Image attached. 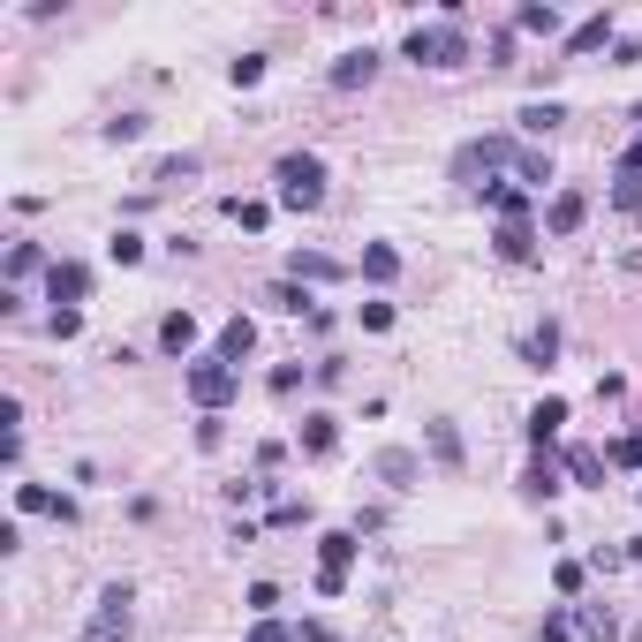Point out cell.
Wrapping results in <instances>:
<instances>
[{
    "mask_svg": "<svg viewBox=\"0 0 642 642\" xmlns=\"http://www.w3.org/2000/svg\"><path fill=\"white\" fill-rule=\"evenodd\" d=\"M559 121H567V106H559V99H529L522 114H514V129H522V136H552Z\"/></svg>",
    "mask_w": 642,
    "mask_h": 642,
    "instance_id": "ffe728a7",
    "label": "cell"
},
{
    "mask_svg": "<svg viewBox=\"0 0 642 642\" xmlns=\"http://www.w3.org/2000/svg\"><path fill=\"white\" fill-rule=\"evenodd\" d=\"M620 174H642V136H635V144L620 152Z\"/></svg>",
    "mask_w": 642,
    "mask_h": 642,
    "instance_id": "7bdbcfd3",
    "label": "cell"
},
{
    "mask_svg": "<svg viewBox=\"0 0 642 642\" xmlns=\"http://www.w3.org/2000/svg\"><path fill=\"white\" fill-rule=\"evenodd\" d=\"M46 333H53V340H76V333H84V310H53Z\"/></svg>",
    "mask_w": 642,
    "mask_h": 642,
    "instance_id": "e575fe53",
    "label": "cell"
},
{
    "mask_svg": "<svg viewBox=\"0 0 642 642\" xmlns=\"http://www.w3.org/2000/svg\"><path fill=\"white\" fill-rule=\"evenodd\" d=\"M106 257H114V265H144V235H129V227H114V242H106Z\"/></svg>",
    "mask_w": 642,
    "mask_h": 642,
    "instance_id": "f1b7e54d",
    "label": "cell"
},
{
    "mask_svg": "<svg viewBox=\"0 0 642 642\" xmlns=\"http://www.w3.org/2000/svg\"><path fill=\"white\" fill-rule=\"evenodd\" d=\"M227 84H235V91H257V84H265V53H242V61H227Z\"/></svg>",
    "mask_w": 642,
    "mask_h": 642,
    "instance_id": "4316f807",
    "label": "cell"
},
{
    "mask_svg": "<svg viewBox=\"0 0 642 642\" xmlns=\"http://www.w3.org/2000/svg\"><path fill=\"white\" fill-rule=\"evenodd\" d=\"M197 174V152H182V159H159L152 167V189H174V182H189Z\"/></svg>",
    "mask_w": 642,
    "mask_h": 642,
    "instance_id": "83f0119b",
    "label": "cell"
},
{
    "mask_svg": "<svg viewBox=\"0 0 642 642\" xmlns=\"http://www.w3.org/2000/svg\"><path fill=\"white\" fill-rule=\"evenodd\" d=\"M250 348H257V318H227V325H220V340H212V355H227L235 371L250 363Z\"/></svg>",
    "mask_w": 642,
    "mask_h": 642,
    "instance_id": "30bf717a",
    "label": "cell"
},
{
    "mask_svg": "<svg viewBox=\"0 0 642 642\" xmlns=\"http://www.w3.org/2000/svg\"><path fill=\"white\" fill-rule=\"evenodd\" d=\"M235 393H242V371L227 363V355H197V363H189V401H197L204 416H220Z\"/></svg>",
    "mask_w": 642,
    "mask_h": 642,
    "instance_id": "3957f363",
    "label": "cell"
},
{
    "mask_svg": "<svg viewBox=\"0 0 642 642\" xmlns=\"http://www.w3.org/2000/svg\"><path fill=\"white\" fill-rule=\"evenodd\" d=\"M575 635V612H544V627H537V642H567Z\"/></svg>",
    "mask_w": 642,
    "mask_h": 642,
    "instance_id": "d590c367",
    "label": "cell"
},
{
    "mask_svg": "<svg viewBox=\"0 0 642 642\" xmlns=\"http://www.w3.org/2000/svg\"><path fill=\"white\" fill-rule=\"evenodd\" d=\"M159 355H197V318H189V310H167V318H159Z\"/></svg>",
    "mask_w": 642,
    "mask_h": 642,
    "instance_id": "2e32d148",
    "label": "cell"
},
{
    "mask_svg": "<svg viewBox=\"0 0 642 642\" xmlns=\"http://www.w3.org/2000/svg\"><path fill=\"white\" fill-rule=\"evenodd\" d=\"M605 461H612V469H635V476H642V423H635V431H620V439L605 446Z\"/></svg>",
    "mask_w": 642,
    "mask_h": 642,
    "instance_id": "d4e9b609",
    "label": "cell"
},
{
    "mask_svg": "<svg viewBox=\"0 0 642 642\" xmlns=\"http://www.w3.org/2000/svg\"><path fill=\"white\" fill-rule=\"evenodd\" d=\"M272 204H288V212H318L325 204V159L318 152H288L272 167Z\"/></svg>",
    "mask_w": 642,
    "mask_h": 642,
    "instance_id": "6da1fadb",
    "label": "cell"
},
{
    "mask_svg": "<svg viewBox=\"0 0 642 642\" xmlns=\"http://www.w3.org/2000/svg\"><path fill=\"white\" fill-rule=\"evenodd\" d=\"M582 582H590V575H582V559H559V567H552V590L559 597H582Z\"/></svg>",
    "mask_w": 642,
    "mask_h": 642,
    "instance_id": "1f68e13d",
    "label": "cell"
},
{
    "mask_svg": "<svg viewBox=\"0 0 642 642\" xmlns=\"http://www.w3.org/2000/svg\"><path fill=\"white\" fill-rule=\"evenodd\" d=\"M242 605H250L257 620H272V605H280V582H250V590H242Z\"/></svg>",
    "mask_w": 642,
    "mask_h": 642,
    "instance_id": "d6a6232c",
    "label": "cell"
},
{
    "mask_svg": "<svg viewBox=\"0 0 642 642\" xmlns=\"http://www.w3.org/2000/svg\"><path fill=\"white\" fill-rule=\"evenodd\" d=\"M46 295H53V310H76V303L91 295V265H76V257H53Z\"/></svg>",
    "mask_w": 642,
    "mask_h": 642,
    "instance_id": "5b68a950",
    "label": "cell"
},
{
    "mask_svg": "<svg viewBox=\"0 0 642 642\" xmlns=\"http://www.w3.org/2000/svg\"><path fill=\"white\" fill-rule=\"evenodd\" d=\"M295 386H303V363H280V371H272V393H280V401H288Z\"/></svg>",
    "mask_w": 642,
    "mask_h": 642,
    "instance_id": "ab89813d",
    "label": "cell"
},
{
    "mask_svg": "<svg viewBox=\"0 0 642 642\" xmlns=\"http://www.w3.org/2000/svg\"><path fill=\"white\" fill-rule=\"evenodd\" d=\"M567 416H575V408L559 401V393H544V401L529 408V446H537V454H544V446H552L559 431H567Z\"/></svg>",
    "mask_w": 642,
    "mask_h": 642,
    "instance_id": "52a82bcc",
    "label": "cell"
},
{
    "mask_svg": "<svg viewBox=\"0 0 642 642\" xmlns=\"http://www.w3.org/2000/svg\"><path fill=\"white\" fill-rule=\"evenodd\" d=\"M295 439H303V454H333V446H340V416H333V408H310Z\"/></svg>",
    "mask_w": 642,
    "mask_h": 642,
    "instance_id": "7c38bea8",
    "label": "cell"
},
{
    "mask_svg": "<svg viewBox=\"0 0 642 642\" xmlns=\"http://www.w3.org/2000/svg\"><path fill=\"white\" fill-rule=\"evenodd\" d=\"M363 280H378V288L401 280V250H393V242H371V250H363Z\"/></svg>",
    "mask_w": 642,
    "mask_h": 642,
    "instance_id": "7402d4cb",
    "label": "cell"
},
{
    "mask_svg": "<svg viewBox=\"0 0 642 642\" xmlns=\"http://www.w3.org/2000/svg\"><path fill=\"white\" fill-rule=\"evenodd\" d=\"M220 439H227V416H204V423H197V446H204V454H212V446H220Z\"/></svg>",
    "mask_w": 642,
    "mask_h": 642,
    "instance_id": "60d3db41",
    "label": "cell"
},
{
    "mask_svg": "<svg viewBox=\"0 0 642 642\" xmlns=\"http://www.w3.org/2000/svg\"><path fill=\"white\" fill-rule=\"evenodd\" d=\"M522 355H529V363H537V371H544V363H552V355H559V325H552V318H544V325H537V333H529V340H522Z\"/></svg>",
    "mask_w": 642,
    "mask_h": 642,
    "instance_id": "484cf974",
    "label": "cell"
},
{
    "mask_svg": "<svg viewBox=\"0 0 642 642\" xmlns=\"http://www.w3.org/2000/svg\"><path fill=\"white\" fill-rule=\"evenodd\" d=\"M355 552H363V537H355V529H325V537H318V567H325V575H348Z\"/></svg>",
    "mask_w": 642,
    "mask_h": 642,
    "instance_id": "4fadbf2b",
    "label": "cell"
},
{
    "mask_svg": "<svg viewBox=\"0 0 642 642\" xmlns=\"http://www.w3.org/2000/svg\"><path fill=\"white\" fill-rule=\"evenodd\" d=\"M31 272H53L46 250H38V242H16V250H8V280H16V295H23V280H31Z\"/></svg>",
    "mask_w": 642,
    "mask_h": 642,
    "instance_id": "cb8c5ba5",
    "label": "cell"
},
{
    "mask_svg": "<svg viewBox=\"0 0 642 642\" xmlns=\"http://www.w3.org/2000/svg\"><path fill=\"white\" fill-rule=\"evenodd\" d=\"M363 333H393V303H363Z\"/></svg>",
    "mask_w": 642,
    "mask_h": 642,
    "instance_id": "74e56055",
    "label": "cell"
},
{
    "mask_svg": "<svg viewBox=\"0 0 642 642\" xmlns=\"http://www.w3.org/2000/svg\"><path fill=\"white\" fill-rule=\"evenodd\" d=\"M582 220H590V197H582V189H559V197L544 204V235H575Z\"/></svg>",
    "mask_w": 642,
    "mask_h": 642,
    "instance_id": "ba28073f",
    "label": "cell"
},
{
    "mask_svg": "<svg viewBox=\"0 0 642 642\" xmlns=\"http://www.w3.org/2000/svg\"><path fill=\"white\" fill-rule=\"evenodd\" d=\"M378 476H386V484H408V476H416V461H408V454H386V461H378Z\"/></svg>",
    "mask_w": 642,
    "mask_h": 642,
    "instance_id": "f35d334b",
    "label": "cell"
},
{
    "mask_svg": "<svg viewBox=\"0 0 642 642\" xmlns=\"http://www.w3.org/2000/svg\"><path fill=\"white\" fill-rule=\"evenodd\" d=\"M220 212L242 227V235H265V227H272V197H227Z\"/></svg>",
    "mask_w": 642,
    "mask_h": 642,
    "instance_id": "e0dca14e",
    "label": "cell"
},
{
    "mask_svg": "<svg viewBox=\"0 0 642 642\" xmlns=\"http://www.w3.org/2000/svg\"><path fill=\"white\" fill-rule=\"evenodd\" d=\"M597 46H620V23H612V16H590V23L567 31V53H597Z\"/></svg>",
    "mask_w": 642,
    "mask_h": 642,
    "instance_id": "d6986e66",
    "label": "cell"
},
{
    "mask_svg": "<svg viewBox=\"0 0 642 642\" xmlns=\"http://www.w3.org/2000/svg\"><path fill=\"white\" fill-rule=\"evenodd\" d=\"M288 280H303V288H310V280H340V265L325 250H295L288 257Z\"/></svg>",
    "mask_w": 642,
    "mask_h": 642,
    "instance_id": "44dd1931",
    "label": "cell"
},
{
    "mask_svg": "<svg viewBox=\"0 0 642 642\" xmlns=\"http://www.w3.org/2000/svg\"><path fill=\"white\" fill-rule=\"evenodd\" d=\"M559 461H567V476H575L582 491H605V469H612V461L597 454V446H567V454H559Z\"/></svg>",
    "mask_w": 642,
    "mask_h": 642,
    "instance_id": "9a60e30c",
    "label": "cell"
},
{
    "mask_svg": "<svg viewBox=\"0 0 642 642\" xmlns=\"http://www.w3.org/2000/svg\"><path fill=\"white\" fill-rule=\"evenodd\" d=\"M491 250L507 257V265H529V257H537V227L529 220H499V242H491Z\"/></svg>",
    "mask_w": 642,
    "mask_h": 642,
    "instance_id": "5bb4252c",
    "label": "cell"
},
{
    "mask_svg": "<svg viewBox=\"0 0 642 642\" xmlns=\"http://www.w3.org/2000/svg\"><path fill=\"white\" fill-rule=\"evenodd\" d=\"M265 310H280V318H310L318 303H310L303 280H272V288H265Z\"/></svg>",
    "mask_w": 642,
    "mask_h": 642,
    "instance_id": "ac0fdd59",
    "label": "cell"
},
{
    "mask_svg": "<svg viewBox=\"0 0 642 642\" xmlns=\"http://www.w3.org/2000/svg\"><path fill=\"white\" fill-rule=\"evenodd\" d=\"M522 491H529V499H544V507H552L559 491H567V469H559L552 454H537V461H529V469H522Z\"/></svg>",
    "mask_w": 642,
    "mask_h": 642,
    "instance_id": "9c48e42d",
    "label": "cell"
},
{
    "mask_svg": "<svg viewBox=\"0 0 642 642\" xmlns=\"http://www.w3.org/2000/svg\"><path fill=\"white\" fill-rule=\"evenodd\" d=\"M514 31H529V38H559V8L529 0V8H514Z\"/></svg>",
    "mask_w": 642,
    "mask_h": 642,
    "instance_id": "603a6c76",
    "label": "cell"
},
{
    "mask_svg": "<svg viewBox=\"0 0 642 642\" xmlns=\"http://www.w3.org/2000/svg\"><path fill=\"white\" fill-rule=\"evenodd\" d=\"M250 642H295V635H288L280 620H257V635H250Z\"/></svg>",
    "mask_w": 642,
    "mask_h": 642,
    "instance_id": "b9f144b4",
    "label": "cell"
},
{
    "mask_svg": "<svg viewBox=\"0 0 642 642\" xmlns=\"http://www.w3.org/2000/svg\"><path fill=\"white\" fill-rule=\"evenodd\" d=\"M612 204H620V212H642V174H620V182H612Z\"/></svg>",
    "mask_w": 642,
    "mask_h": 642,
    "instance_id": "836d02e7",
    "label": "cell"
},
{
    "mask_svg": "<svg viewBox=\"0 0 642 642\" xmlns=\"http://www.w3.org/2000/svg\"><path fill=\"white\" fill-rule=\"evenodd\" d=\"M121 635H129V590H106L99 612L84 620V642H121Z\"/></svg>",
    "mask_w": 642,
    "mask_h": 642,
    "instance_id": "8992f818",
    "label": "cell"
},
{
    "mask_svg": "<svg viewBox=\"0 0 642 642\" xmlns=\"http://www.w3.org/2000/svg\"><path fill=\"white\" fill-rule=\"evenodd\" d=\"M16 507H23V514H53V507H61V491H46V484H16Z\"/></svg>",
    "mask_w": 642,
    "mask_h": 642,
    "instance_id": "f546056e",
    "label": "cell"
},
{
    "mask_svg": "<svg viewBox=\"0 0 642 642\" xmlns=\"http://www.w3.org/2000/svg\"><path fill=\"white\" fill-rule=\"evenodd\" d=\"M514 159H522V144H507V136H491V144H461L454 174L469 182V174H499V167H514Z\"/></svg>",
    "mask_w": 642,
    "mask_h": 642,
    "instance_id": "277c9868",
    "label": "cell"
},
{
    "mask_svg": "<svg viewBox=\"0 0 642 642\" xmlns=\"http://www.w3.org/2000/svg\"><path fill=\"white\" fill-rule=\"evenodd\" d=\"M371 76H378V46H355L333 61V91H355V84H371Z\"/></svg>",
    "mask_w": 642,
    "mask_h": 642,
    "instance_id": "8fae6325",
    "label": "cell"
},
{
    "mask_svg": "<svg viewBox=\"0 0 642 642\" xmlns=\"http://www.w3.org/2000/svg\"><path fill=\"white\" fill-rule=\"evenodd\" d=\"M106 136H114V144H136V136H144V114H121V121H106Z\"/></svg>",
    "mask_w": 642,
    "mask_h": 642,
    "instance_id": "8d00e7d4",
    "label": "cell"
},
{
    "mask_svg": "<svg viewBox=\"0 0 642 642\" xmlns=\"http://www.w3.org/2000/svg\"><path fill=\"white\" fill-rule=\"evenodd\" d=\"M401 53H408V61H416V68H461V61H469V31H461V23H416V31H408L401 38Z\"/></svg>",
    "mask_w": 642,
    "mask_h": 642,
    "instance_id": "7a4b0ae2",
    "label": "cell"
},
{
    "mask_svg": "<svg viewBox=\"0 0 642 642\" xmlns=\"http://www.w3.org/2000/svg\"><path fill=\"white\" fill-rule=\"evenodd\" d=\"M431 454H439L446 469H461V439H454V423H431Z\"/></svg>",
    "mask_w": 642,
    "mask_h": 642,
    "instance_id": "4dcf8cb0",
    "label": "cell"
},
{
    "mask_svg": "<svg viewBox=\"0 0 642 642\" xmlns=\"http://www.w3.org/2000/svg\"><path fill=\"white\" fill-rule=\"evenodd\" d=\"M635 507H642V484H635Z\"/></svg>",
    "mask_w": 642,
    "mask_h": 642,
    "instance_id": "ee69618b",
    "label": "cell"
}]
</instances>
